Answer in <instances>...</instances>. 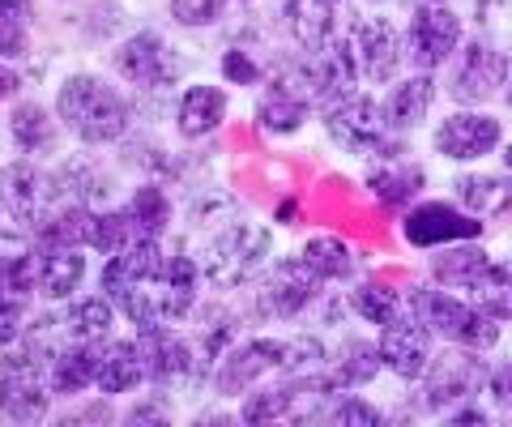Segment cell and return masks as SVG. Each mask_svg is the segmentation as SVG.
<instances>
[{"label":"cell","mask_w":512,"mask_h":427,"mask_svg":"<svg viewBox=\"0 0 512 427\" xmlns=\"http://www.w3.org/2000/svg\"><path fill=\"white\" fill-rule=\"evenodd\" d=\"M18 73H13L9 65H5V60H0V103H5V99H13V94H18Z\"/></svg>","instance_id":"obj_45"},{"label":"cell","mask_w":512,"mask_h":427,"mask_svg":"<svg viewBox=\"0 0 512 427\" xmlns=\"http://www.w3.org/2000/svg\"><path fill=\"white\" fill-rule=\"evenodd\" d=\"M457 197L478 218H508L512 214V180H504V176H461Z\"/></svg>","instance_id":"obj_28"},{"label":"cell","mask_w":512,"mask_h":427,"mask_svg":"<svg viewBox=\"0 0 512 427\" xmlns=\"http://www.w3.org/2000/svg\"><path fill=\"white\" fill-rule=\"evenodd\" d=\"M325 129L350 154H372L384 150V137H389V120H384V103L367 99V94H342L338 103L325 107Z\"/></svg>","instance_id":"obj_10"},{"label":"cell","mask_w":512,"mask_h":427,"mask_svg":"<svg viewBox=\"0 0 512 427\" xmlns=\"http://www.w3.org/2000/svg\"><path fill=\"white\" fill-rule=\"evenodd\" d=\"M99 363H103L99 342H86V338L69 334L43 368H47V381H52V393H82L86 385L99 381Z\"/></svg>","instance_id":"obj_19"},{"label":"cell","mask_w":512,"mask_h":427,"mask_svg":"<svg viewBox=\"0 0 512 427\" xmlns=\"http://www.w3.org/2000/svg\"><path fill=\"white\" fill-rule=\"evenodd\" d=\"M116 69H120L124 82H133L141 90H163V86L175 82V73H180V60H175L171 43L163 35H154V30H141V35L120 43Z\"/></svg>","instance_id":"obj_12"},{"label":"cell","mask_w":512,"mask_h":427,"mask_svg":"<svg viewBox=\"0 0 512 427\" xmlns=\"http://www.w3.org/2000/svg\"><path fill=\"white\" fill-rule=\"evenodd\" d=\"M9 133H13V141H18L22 154H47L56 146L52 116H47L39 103H22L18 112L9 116Z\"/></svg>","instance_id":"obj_32"},{"label":"cell","mask_w":512,"mask_h":427,"mask_svg":"<svg viewBox=\"0 0 512 427\" xmlns=\"http://www.w3.org/2000/svg\"><path fill=\"white\" fill-rule=\"evenodd\" d=\"M128 214H133V223L141 227L146 240H158V235L167 231V223H171V201H167V193L158 184H141L133 193V201H128Z\"/></svg>","instance_id":"obj_38"},{"label":"cell","mask_w":512,"mask_h":427,"mask_svg":"<svg viewBox=\"0 0 512 427\" xmlns=\"http://www.w3.org/2000/svg\"><path fill=\"white\" fill-rule=\"evenodd\" d=\"M350 52H355V65L363 77L372 82H393V73L402 69V56H406V39L393 30L389 18H363L350 30Z\"/></svg>","instance_id":"obj_15"},{"label":"cell","mask_w":512,"mask_h":427,"mask_svg":"<svg viewBox=\"0 0 512 427\" xmlns=\"http://www.w3.org/2000/svg\"><path fill=\"white\" fill-rule=\"evenodd\" d=\"M457 43H461V18L453 9H444V5L414 9L410 30H406V56L419 69L431 73L436 65H444V60L457 52Z\"/></svg>","instance_id":"obj_13"},{"label":"cell","mask_w":512,"mask_h":427,"mask_svg":"<svg viewBox=\"0 0 512 427\" xmlns=\"http://www.w3.org/2000/svg\"><path fill=\"white\" fill-rule=\"evenodd\" d=\"M508 86V56L487 43H466L461 65L453 73V99L457 103H487L495 90Z\"/></svg>","instance_id":"obj_18"},{"label":"cell","mask_w":512,"mask_h":427,"mask_svg":"<svg viewBox=\"0 0 512 427\" xmlns=\"http://www.w3.org/2000/svg\"><path fill=\"white\" fill-rule=\"evenodd\" d=\"M39 291V248L13 231H0V346L18 342L30 295Z\"/></svg>","instance_id":"obj_7"},{"label":"cell","mask_w":512,"mask_h":427,"mask_svg":"<svg viewBox=\"0 0 512 427\" xmlns=\"http://www.w3.org/2000/svg\"><path fill=\"white\" fill-rule=\"evenodd\" d=\"M376 154H384V163L372 167V176H367V188L376 193L380 205H389V210H402V205H410L414 197H419V188H423V167L406 163L402 154H389V146L376 150Z\"/></svg>","instance_id":"obj_21"},{"label":"cell","mask_w":512,"mask_h":427,"mask_svg":"<svg viewBox=\"0 0 512 427\" xmlns=\"http://www.w3.org/2000/svg\"><path fill=\"white\" fill-rule=\"evenodd\" d=\"M56 116L82 141H90V146H107V141H120L128 133L133 107H128V99H120V90L107 86L103 77L73 73L56 94Z\"/></svg>","instance_id":"obj_2"},{"label":"cell","mask_w":512,"mask_h":427,"mask_svg":"<svg viewBox=\"0 0 512 427\" xmlns=\"http://www.w3.org/2000/svg\"><path fill=\"white\" fill-rule=\"evenodd\" d=\"M265 351H269V363L291 376H308V372H320L325 368V346L308 334H295V338H261Z\"/></svg>","instance_id":"obj_30"},{"label":"cell","mask_w":512,"mask_h":427,"mask_svg":"<svg viewBox=\"0 0 512 427\" xmlns=\"http://www.w3.org/2000/svg\"><path fill=\"white\" fill-rule=\"evenodd\" d=\"M508 107H512V82H508Z\"/></svg>","instance_id":"obj_49"},{"label":"cell","mask_w":512,"mask_h":427,"mask_svg":"<svg viewBox=\"0 0 512 427\" xmlns=\"http://www.w3.org/2000/svg\"><path fill=\"white\" fill-rule=\"evenodd\" d=\"M303 261L320 274V282L350 278V270H355V257H350V248L338 240V235H312V240L303 244Z\"/></svg>","instance_id":"obj_36"},{"label":"cell","mask_w":512,"mask_h":427,"mask_svg":"<svg viewBox=\"0 0 512 427\" xmlns=\"http://www.w3.org/2000/svg\"><path fill=\"white\" fill-rule=\"evenodd\" d=\"M303 116H308V103H303L295 90H286L282 82L265 94L261 107H256V124H261L265 133H278V137L282 133H295L299 124H303Z\"/></svg>","instance_id":"obj_31"},{"label":"cell","mask_w":512,"mask_h":427,"mask_svg":"<svg viewBox=\"0 0 512 427\" xmlns=\"http://www.w3.org/2000/svg\"><path fill=\"white\" fill-rule=\"evenodd\" d=\"M269 368H274V363H269L265 342L252 338L244 346H235L231 355H222V368L214 376V385H218V393H248L256 376L269 372Z\"/></svg>","instance_id":"obj_26"},{"label":"cell","mask_w":512,"mask_h":427,"mask_svg":"<svg viewBox=\"0 0 512 427\" xmlns=\"http://www.w3.org/2000/svg\"><path fill=\"white\" fill-rule=\"evenodd\" d=\"M350 308L372 325H389L397 316V291L380 287V282H363V287H355V295H350Z\"/></svg>","instance_id":"obj_40"},{"label":"cell","mask_w":512,"mask_h":427,"mask_svg":"<svg viewBox=\"0 0 512 427\" xmlns=\"http://www.w3.org/2000/svg\"><path fill=\"white\" fill-rule=\"evenodd\" d=\"M171 13L184 26H210L222 13V0H171Z\"/></svg>","instance_id":"obj_41"},{"label":"cell","mask_w":512,"mask_h":427,"mask_svg":"<svg viewBox=\"0 0 512 427\" xmlns=\"http://www.w3.org/2000/svg\"><path fill=\"white\" fill-rule=\"evenodd\" d=\"M474 304L491 312L495 321H508L512 316V261H491L487 274L474 282Z\"/></svg>","instance_id":"obj_34"},{"label":"cell","mask_w":512,"mask_h":427,"mask_svg":"<svg viewBox=\"0 0 512 427\" xmlns=\"http://www.w3.org/2000/svg\"><path fill=\"white\" fill-rule=\"evenodd\" d=\"M244 423H274V419H291V385H274V389H256L244 398L239 410Z\"/></svg>","instance_id":"obj_39"},{"label":"cell","mask_w":512,"mask_h":427,"mask_svg":"<svg viewBox=\"0 0 512 427\" xmlns=\"http://www.w3.org/2000/svg\"><path fill=\"white\" fill-rule=\"evenodd\" d=\"M286 26L303 47H320L333 35V13H338V0H286Z\"/></svg>","instance_id":"obj_29"},{"label":"cell","mask_w":512,"mask_h":427,"mask_svg":"<svg viewBox=\"0 0 512 427\" xmlns=\"http://www.w3.org/2000/svg\"><path fill=\"white\" fill-rule=\"evenodd\" d=\"M0 201H5V188H0Z\"/></svg>","instance_id":"obj_50"},{"label":"cell","mask_w":512,"mask_h":427,"mask_svg":"<svg viewBox=\"0 0 512 427\" xmlns=\"http://www.w3.org/2000/svg\"><path fill=\"white\" fill-rule=\"evenodd\" d=\"M504 167H508V171H512V146H508V150H504Z\"/></svg>","instance_id":"obj_48"},{"label":"cell","mask_w":512,"mask_h":427,"mask_svg":"<svg viewBox=\"0 0 512 427\" xmlns=\"http://www.w3.org/2000/svg\"><path fill=\"white\" fill-rule=\"evenodd\" d=\"M141 359H146V381L150 385H163V389H192L205 381L214 355L205 351L197 338H180L171 334L167 325H150L141 329Z\"/></svg>","instance_id":"obj_4"},{"label":"cell","mask_w":512,"mask_h":427,"mask_svg":"<svg viewBox=\"0 0 512 427\" xmlns=\"http://www.w3.org/2000/svg\"><path fill=\"white\" fill-rule=\"evenodd\" d=\"M269 231L265 227H252V223H235V227H222V235H214L210 248L201 257V274L214 291H231V287H244V282L256 278V270L265 265L269 257Z\"/></svg>","instance_id":"obj_5"},{"label":"cell","mask_w":512,"mask_h":427,"mask_svg":"<svg viewBox=\"0 0 512 427\" xmlns=\"http://www.w3.org/2000/svg\"><path fill=\"white\" fill-rule=\"evenodd\" d=\"M359 82V65H355V52H350V43H320V47H308V56L299 60V65L282 77L286 90H295L303 103H338L342 94H350Z\"/></svg>","instance_id":"obj_6"},{"label":"cell","mask_w":512,"mask_h":427,"mask_svg":"<svg viewBox=\"0 0 512 427\" xmlns=\"http://www.w3.org/2000/svg\"><path fill=\"white\" fill-rule=\"evenodd\" d=\"M86 278V257L77 244H43L39 248V291L47 299H69Z\"/></svg>","instance_id":"obj_22"},{"label":"cell","mask_w":512,"mask_h":427,"mask_svg":"<svg viewBox=\"0 0 512 427\" xmlns=\"http://www.w3.org/2000/svg\"><path fill=\"white\" fill-rule=\"evenodd\" d=\"M380 368H384L380 346L363 342V338H350V342L342 346L338 363H333V381H338L342 389H359V385L372 381V376H376Z\"/></svg>","instance_id":"obj_33"},{"label":"cell","mask_w":512,"mask_h":427,"mask_svg":"<svg viewBox=\"0 0 512 427\" xmlns=\"http://www.w3.org/2000/svg\"><path fill=\"white\" fill-rule=\"evenodd\" d=\"M448 423H453V427H461V423H487V415H483V410L461 406V410H453V415H448Z\"/></svg>","instance_id":"obj_47"},{"label":"cell","mask_w":512,"mask_h":427,"mask_svg":"<svg viewBox=\"0 0 512 427\" xmlns=\"http://www.w3.org/2000/svg\"><path fill=\"white\" fill-rule=\"evenodd\" d=\"M141 244H154L141 235V227L133 223V214H128V205L124 210H111V214H99L94 218V240L90 248H99V252H124V248H141Z\"/></svg>","instance_id":"obj_35"},{"label":"cell","mask_w":512,"mask_h":427,"mask_svg":"<svg viewBox=\"0 0 512 427\" xmlns=\"http://www.w3.org/2000/svg\"><path fill=\"white\" fill-rule=\"evenodd\" d=\"M47 402H52V381L35 355L22 351L0 359V415L13 423H35L47 415Z\"/></svg>","instance_id":"obj_9"},{"label":"cell","mask_w":512,"mask_h":427,"mask_svg":"<svg viewBox=\"0 0 512 427\" xmlns=\"http://www.w3.org/2000/svg\"><path fill=\"white\" fill-rule=\"evenodd\" d=\"M478 385H487V368L474 359L470 346L436 355L431 368L423 372V406L427 410H448L453 402L474 398Z\"/></svg>","instance_id":"obj_11"},{"label":"cell","mask_w":512,"mask_h":427,"mask_svg":"<svg viewBox=\"0 0 512 427\" xmlns=\"http://www.w3.org/2000/svg\"><path fill=\"white\" fill-rule=\"evenodd\" d=\"M128 423H167V415L158 406H137L133 415H128Z\"/></svg>","instance_id":"obj_46"},{"label":"cell","mask_w":512,"mask_h":427,"mask_svg":"<svg viewBox=\"0 0 512 427\" xmlns=\"http://www.w3.org/2000/svg\"><path fill=\"white\" fill-rule=\"evenodd\" d=\"M222 73H227L235 86H252L256 82V65H248L244 52H227V56H222Z\"/></svg>","instance_id":"obj_44"},{"label":"cell","mask_w":512,"mask_h":427,"mask_svg":"<svg viewBox=\"0 0 512 427\" xmlns=\"http://www.w3.org/2000/svg\"><path fill=\"white\" fill-rule=\"evenodd\" d=\"M103 291L133 325H175L184 321L197 299V265L180 252H163L154 244L124 248L107 261Z\"/></svg>","instance_id":"obj_1"},{"label":"cell","mask_w":512,"mask_h":427,"mask_svg":"<svg viewBox=\"0 0 512 427\" xmlns=\"http://www.w3.org/2000/svg\"><path fill=\"white\" fill-rule=\"evenodd\" d=\"M338 427H380V410L372 402H359V398H346L338 410L329 415Z\"/></svg>","instance_id":"obj_42"},{"label":"cell","mask_w":512,"mask_h":427,"mask_svg":"<svg viewBox=\"0 0 512 427\" xmlns=\"http://www.w3.org/2000/svg\"><path fill=\"white\" fill-rule=\"evenodd\" d=\"M410 316H419L431 334H440L457 346H470V351H487V346L500 342V321L491 312H483L478 304H466L457 295H444V291L419 287L410 295Z\"/></svg>","instance_id":"obj_3"},{"label":"cell","mask_w":512,"mask_h":427,"mask_svg":"<svg viewBox=\"0 0 512 427\" xmlns=\"http://www.w3.org/2000/svg\"><path fill=\"white\" fill-rule=\"evenodd\" d=\"M500 120H491L483 112H453L436 129V154L453 158V163H474V158L491 154L500 146Z\"/></svg>","instance_id":"obj_17"},{"label":"cell","mask_w":512,"mask_h":427,"mask_svg":"<svg viewBox=\"0 0 512 427\" xmlns=\"http://www.w3.org/2000/svg\"><path fill=\"white\" fill-rule=\"evenodd\" d=\"M146 381V359H141L137 342H107L103 363H99V385L103 393H128Z\"/></svg>","instance_id":"obj_25"},{"label":"cell","mask_w":512,"mask_h":427,"mask_svg":"<svg viewBox=\"0 0 512 427\" xmlns=\"http://www.w3.org/2000/svg\"><path fill=\"white\" fill-rule=\"evenodd\" d=\"M431 103H436V82H431V73L406 77V82H397L389 90V99H384V120H389V129H414L419 120H427Z\"/></svg>","instance_id":"obj_24"},{"label":"cell","mask_w":512,"mask_h":427,"mask_svg":"<svg viewBox=\"0 0 512 427\" xmlns=\"http://www.w3.org/2000/svg\"><path fill=\"white\" fill-rule=\"evenodd\" d=\"M316 291H320V274L303 261V252H299V257L282 261L278 270L269 274L261 295H265V308L274 316H299L316 299Z\"/></svg>","instance_id":"obj_20"},{"label":"cell","mask_w":512,"mask_h":427,"mask_svg":"<svg viewBox=\"0 0 512 427\" xmlns=\"http://www.w3.org/2000/svg\"><path fill=\"white\" fill-rule=\"evenodd\" d=\"M372 5H380V0H372Z\"/></svg>","instance_id":"obj_51"},{"label":"cell","mask_w":512,"mask_h":427,"mask_svg":"<svg viewBox=\"0 0 512 427\" xmlns=\"http://www.w3.org/2000/svg\"><path fill=\"white\" fill-rule=\"evenodd\" d=\"M487 265H491V257L483 248L470 244V240H457L431 261V278L444 282V287H453V291H474V282L487 274Z\"/></svg>","instance_id":"obj_23"},{"label":"cell","mask_w":512,"mask_h":427,"mask_svg":"<svg viewBox=\"0 0 512 427\" xmlns=\"http://www.w3.org/2000/svg\"><path fill=\"white\" fill-rule=\"evenodd\" d=\"M487 393H491L495 402L512 406V359H504V363H495V368H487Z\"/></svg>","instance_id":"obj_43"},{"label":"cell","mask_w":512,"mask_h":427,"mask_svg":"<svg viewBox=\"0 0 512 427\" xmlns=\"http://www.w3.org/2000/svg\"><path fill=\"white\" fill-rule=\"evenodd\" d=\"M64 325H69L73 338L103 342V338L111 334V299H99V295L73 299L69 312H64Z\"/></svg>","instance_id":"obj_37"},{"label":"cell","mask_w":512,"mask_h":427,"mask_svg":"<svg viewBox=\"0 0 512 427\" xmlns=\"http://www.w3.org/2000/svg\"><path fill=\"white\" fill-rule=\"evenodd\" d=\"M222 116H227V94L218 86H188L180 99V133L184 137H210Z\"/></svg>","instance_id":"obj_27"},{"label":"cell","mask_w":512,"mask_h":427,"mask_svg":"<svg viewBox=\"0 0 512 427\" xmlns=\"http://www.w3.org/2000/svg\"><path fill=\"white\" fill-rule=\"evenodd\" d=\"M380 359L384 368H393L402 381H423V372L431 368V329L419 316H393L389 325H380Z\"/></svg>","instance_id":"obj_14"},{"label":"cell","mask_w":512,"mask_h":427,"mask_svg":"<svg viewBox=\"0 0 512 427\" xmlns=\"http://www.w3.org/2000/svg\"><path fill=\"white\" fill-rule=\"evenodd\" d=\"M0 188H5V205H9V214L18 218V223L26 227H43V223H52V218L64 210V184L60 176H52V171H43L35 167L30 158H22V163H13L5 176H0Z\"/></svg>","instance_id":"obj_8"},{"label":"cell","mask_w":512,"mask_h":427,"mask_svg":"<svg viewBox=\"0 0 512 427\" xmlns=\"http://www.w3.org/2000/svg\"><path fill=\"white\" fill-rule=\"evenodd\" d=\"M402 231L414 248H440V244H457V240H478L483 223H478V214H466V210H457V205L427 201L406 214Z\"/></svg>","instance_id":"obj_16"}]
</instances>
